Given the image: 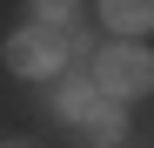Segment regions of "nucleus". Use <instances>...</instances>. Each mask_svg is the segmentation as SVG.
I'll return each instance as SVG.
<instances>
[{
  "instance_id": "20e7f679",
  "label": "nucleus",
  "mask_w": 154,
  "mask_h": 148,
  "mask_svg": "<svg viewBox=\"0 0 154 148\" xmlns=\"http://www.w3.org/2000/svg\"><path fill=\"white\" fill-rule=\"evenodd\" d=\"M74 128H87L94 141H107V148H114V141L127 135V114H121V101H107V94H94V108H87L81 121H74Z\"/></svg>"
},
{
  "instance_id": "7ed1b4c3",
  "label": "nucleus",
  "mask_w": 154,
  "mask_h": 148,
  "mask_svg": "<svg viewBox=\"0 0 154 148\" xmlns=\"http://www.w3.org/2000/svg\"><path fill=\"white\" fill-rule=\"evenodd\" d=\"M94 94H100V88L87 81V74H54V114H60V121H81V114L94 108Z\"/></svg>"
},
{
  "instance_id": "423d86ee",
  "label": "nucleus",
  "mask_w": 154,
  "mask_h": 148,
  "mask_svg": "<svg viewBox=\"0 0 154 148\" xmlns=\"http://www.w3.org/2000/svg\"><path fill=\"white\" fill-rule=\"evenodd\" d=\"M7 148H14V141H7Z\"/></svg>"
},
{
  "instance_id": "f03ea898",
  "label": "nucleus",
  "mask_w": 154,
  "mask_h": 148,
  "mask_svg": "<svg viewBox=\"0 0 154 148\" xmlns=\"http://www.w3.org/2000/svg\"><path fill=\"white\" fill-rule=\"evenodd\" d=\"M60 61H67V40L54 27H20L7 40V67L20 81H47V74H60Z\"/></svg>"
},
{
  "instance_id": "39448f33",
  "label": "nucleus",
  "mask_w": 154,
  "mask_h": 148,
  "mask_svg": "<svg viewBox=\"0 0 154 148\" xmlns=\"http://www.w3.org/2000/svg\"><path fill=\"white\" fill-rule=\"evenodd\" d=\"M100 14H107V27H114L121 40H134V34L154 27V0H107Z\"/></svg>"
},
{
  "instance_id": "f257e3e1",
  "label": "nucleus",
  "mask_w": 154,
  "mask_h": 148,
  "mask_svg": "<svg viewBox=\"0 0 154 148\" xmlns=\"http://www.w3.org/2000/svg\"><path fill=\"white\" fill-rule=\"evenodd\" d=\"M87 81L107 94V101H134V94H147V88H154V54H147V47H134V40H121V47H100Z\"/></svg>"
}]
</instances>
